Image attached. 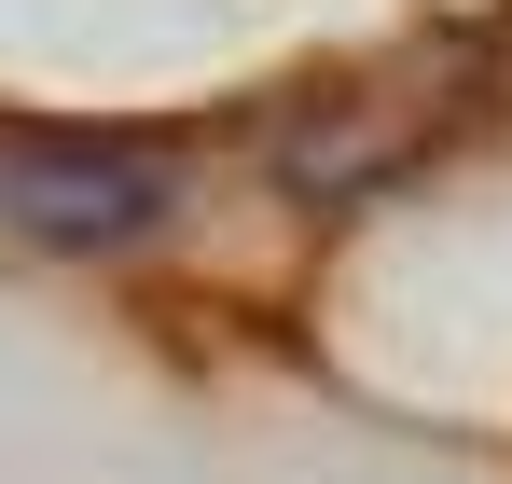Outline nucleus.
I'll list each match as a JSON object with an SVG mask.
<instances>
[{
    "label": "nucleus",
    "instance_id": "obj_1",
    "mask_svg": "<svg viewBox=\"0 0 512 484\" xmlns=\"http://www.w3.org/2000/svg\"><path fill=\"white\" fill-rule=\"evenodd\" d=\"M180 180L139 139H84V125H0V222L28 249H84V263H111V249L167 236Z\"/></svg>",
    "mask_w": 512,
    "mask_h": 484
}]
</instances>
